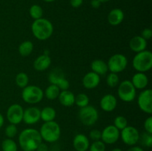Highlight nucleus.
I'll return each mask as SVG.
<instances>
[{
  "instance_id": "5",
  "label": "nucleus",
  "mask_w": 152,
  "mask_h": 151,
  "mask_svg": "<svg viewBox=\"0 0 152 151\" xmlns=\"http://www.w3.org/2000/svg\"><path fill=\"white\" fill-rule=\"evenodd\" d=\"M44 97V92L37 85H28L22 89V98L23 101L30 105L41 102Z\"/></svg>"
},
{
  "instance_id": "30",
  "label": "nucleus",
  "mask_w": 152,
  "mask_h": 151,
  "mask_svg": "<svg viewBox=\"0 0 152 151\" xmlns=\"http://www.w3.org/2000/svg\"><path fill=\"white\" fill-rule=\"evenodd\" d=\"M29 13L32 19H34V20H37V19L42 18L43 10L38 4H34L30 7Z\"/></svg>"
},
{
  "instance_id": "33",
  "label": "nucleus",
  "mask_w": 152,
  "mask_h": 151,
  "mask_svg": "<svg viewBox=\"0 0 152 151\" xmlns=\"http://www.w3.org/2000/svg\"><path fill=\"white\" fill-rule=\"evenodd\" d=\"M105 144L102 141H94L89 146V151H105Z\"/></svg>"
},
{
  "instance_id": "20",
  "label": "nucleus",
  "mask_w": 152,
  "mask_h": 151,
  "mask_svg": "<svg viewBox=\"0 0 152 151\" xmlns=\"http://www.w3.org/2000/svg\"><path fill=\"white\" fill-rule=\"evenodd\" d=\"M147 44V41L141 36H136L133 37L129 41V47L131 50L136 53L146 50Z\"/></svg>"
},
{
  "instance_id": "6",
  "label": "nucleus",
  "mask_w": 152,
  "mask_h": 151,
  "mask_svg": "<svg viewBox=\"0 0 152 151\" xmlns=\"http://www.w3.org/2000/svg\"><path fill=\"white\" fill-rule=\"evenodd\" d=\"M78 117L80 122L86 126H92L97 121L99 118L98 111L94 107L87 105L80 108L78 113Z\"/></svg>"
},
{
  "instance_id": "26",
  "label": "nucleus",
  "mask_w": 152,
  "mask_h": 151,
  "mask_svg": "<svg viewBox=\"0 0 152 151\" xmlns=\"http://www.w3.org/2000/svg\"><path fill=\"white\" fill-rule=\"evenodd\" d=\"M19 53L22 56H28L34 50V44L31 41H25L19 46Z\"/></svg>"
},
{
  "instance_id": "39",
  "label": "nucleus",
  "mask_w": 152,
  "mask_h": 151,
  "mask_svg": "<svg viewBox=\"0 0 152 151\" xmlns=\"http://www.w3.org/2000/svg\"><path fill=\"white\" fill-rule=\"evenodd\" d=\"M71 5L74 8H77V7H80L83 4V0H71L70 1Z\"/></svg>"
},
{
  "instance_id": "34",
  "label": "nucleus",
  "mask_w": 152,
  "mask_h": 151,
  "mask_svg": "<svg viewBox=\"0 0 152 151\" xmlns=\"http://www.w3.org/2000/svg\"><path fill=\"white\" fill-rule=\"evenodd\" d=\"M4 133H5V136L8 139L14 138L16 135L17 134V127H16V125L13 124H10L9 125H7L5 127V130H4Z\"/></svg>"
},
{
  "instance_id": "4",
  "label": "nucleus",
  "mask_w": 152,
  "mask_h": 151,
  "mask_svg": "<svg viewBox=\"0 0 152 151\" xmlns=\"http://www.w3.org/2000/svg\"><path fill=\"white\" fill-rule=\"evenodd\" d=\"M132 66L137 72L145 73L152 68V53L145 50L136 53L132 60Z\"/></svg>"
},
{
  "instance_id": "11",
  "label": "nucleus",
  "mask_w": 152,
  "mask_h": 151,
  "mask_svg": "<svg viewBox=\"0 0 152 151\" xmlns=\"http://www.w3.org/2000/svg\"><path fill=\"white\" fill-rule=\"evenodd\" d=\"M24 109L19 104H13L7 108L6 117L10 124L17 125L22 121Z\"/></svg>"
},
{
  "instance_id": "45",
  "label": "nucleus",
  "mask_w": 152,
  "mask_h": 151,
  "mask_svg": "<svg viewBox=\"0 0 152 151\" xmlns=\"http://www.w3.org/2000/svg\"><path fill=\"white\" fill-rule=\"evenodd\" d=\"M101 3H104V2H107V1H110V0H99Z\"/></svg>"
},
{
  "instance_id": "41",
  "label": "nucleus",
  "mask_w": 152,
  "mask_h": 151,
  "mask_svg": "<svg viewBox=\"0 0 152 151\" xmlns=\"http://www.w3.org/2000/svg\"><path fill=\"white\" fill-rule=\"evenodd\" d=\"M91 5L94 8H98V7H100L101 2L99 0H91Z\"/></svg>"
},
{
  "instance_id": "15",
  "label": "nucleus",
  "mask_w": 152,
  "mask_h": 151,
  "mask_svg": "<svg viewBox=\"0 0 152 151\" xmlns=\"http://www.w3.org/2000/svg\"><path fill=\"white\" fill-rule=\"evenodd\" d=\"M99 105L101 109L105 112H112L117 106V99L114 95L106 94L100 99Z\"/></svg>"
},
{
  "instance_id": "3",
  "label": "nucleus",
  "mask_w": 152,
  "mask_h": 151,
  "mask_svg": "<svg viewBox=\"0 0 152 151\" xmlns=\"http://www.w3.org/2000/svg\"><path fill=\"white\" fill-rule=\"evenodd\" d=\"M39 131L42 141L48 143L58 141L61 135L60 126L55 121L43 123Z\"/></svg>"
},
{
  "instance_id": "18",
  "label": "nucleus",
  "mask_w": 152,
  "mask_h": 151,
  "mask_svg": "<svg viewBox=\"0 0 152 151\" xmlns=\"http://www.w3.org/2000/svg\"><path fill=\"white\" fill-rule=\"evenodd\" d=\"M51 64V59L48 53L45 52L42 55L38 56L34 62V68L37 71H44L50 67Z\"/></svg>"
},
{
  "instance_id": "17",
  "label": "nucleus",
  "mask_w": 152,
  "mask_h": 151,
  "mask_svg": "<svg viewBox=\"0 0 152 151\" xmlns=\"http://www.w3.org/2000/svg\"><path fill=\"white\" fill-rule=\"evenodd\" d=\"M90 146V142L87 136L83 133H79L73 139V147L76 151H87Z\"/></svg>"
},
{
  "instance_id": "21",
  "label": "nucleus",
  "mask_w": 152,
  "mask_h": 151,
  "mask_svg": "<svg viewBox=\"0 0 152 151\" xmlns=\"http://www.w3.org/2000/svg\"><path fill=\"white\" fill-rule=\"evenodd\" d=\"M59 102L64 107H72L75 104V95L69 90H61L58 96Z\"/></svg>"
},
{
  "instance_id": "44",
  "label": "nucleus",
  "mask_w": 152,
  "mask_h": 151,
  "mask_svg": "<svg viewBox=\"0 0 152 151\" xmlns=\"http://www.w3.org/2000/svg\"><path fill=\"white\" fill-rule=\"evenodd\" d=\"M111 151H123V150H121L120 148H114Z\"/></svg>"
},
{
  "instance_id": "13",
  "label": "nucleus",
  "mask_w": 152,
  "mask_h": 151,
  "mask_svg": "<svg viewBox=\"0 0 152 151\" xmlns=\"http://www.w3.org/2000/svg\"><path fill=\"white\" fill-rule=\"evenodd\" d=\"M48 81L50 84L57 86L60 90H66L69 88V81L65 78L63 74L58 70H53L48 76Z\"/></svg>"
},
{
  "instance_id": "46",
  "label": "nucleus",
  "mask_w": 152,
  "mask_h": 151,
  "mask_svg": "<svg viewBox=\"0 0 152 151\" xmlns=\"http://www.w3.org/2000/svg\"><path fill=\"white\" fill-rule=\"evenodd\" d=\"M43 1H46V2H52V1H54L55 0H43Z\"/></svg>"
},
{
  "instance_id": "47",
  "label": "nucleus",
  "mask_w": 152,
  "mask_h": 151,
  "mask_svg": "<svg viewBox=\"0 0 152 151\" xmlns=\"http://www.w3.org/2000/svg\"><path fill=\"white\" fill-rule=\"evenodd\" d=\"M48 151H56V150H48Z\"/></svg>"
},
{
  "instance_id": "8",
  "label": "nucleus",
  "mask_w": 152,
  "mask_h": 151,
  "mask_svg": "<svg viewBox=\"0 0 152 151\" xmlns=\"http://www.w3.org/2000/svg\"><path fill=\"white\" fill-rule=\"evenodd\" d=\"M108 70L114 73L123 72L128 65V59L126 56L121 53H117L109 58L108 62Z\"/></svg>"
},
{
  "instance_id": "16",
  "label": "nucleus",
  "mask_w": 152,
  "mask_h": 151,
  "mask_svg": "<svg viewBox=\"0 0 152 151\" xmlns=\"http://www.w3.org/2000/svg\"><path fill=\"white\" fill-rule=\"evenodd\" d=\"M100 83V76L93 71L87 73L83 78V85L88 90L94 89Z\"/></svg>"
},
{
  "instance_id": "28",
  "label": "nucleus",
  "mask_w": 152,
  "mask_h": 151,
  "mask_svg": "<svg viewBox=\"0 0 152 151\" xmlns=\"http://www.w3.org/2000/svg\"><path fill=\"white\" fill-rule=\"evenodd\" d=\"M2 151H17L18 147L16 142L12 139H5L1 142Z\"/></svg>"
},
{
  "instance_id": "7",
  "label": "nucleus",
  "mask_w": 152,
  "mask_h": 151,
  "mask_svg": "<svg viewBox=\"0 0 152 151\" xmlns=\"http://www.w3.org/2000/svg\"><path fill=\"white\" fill-rule=\"evenodd\" d=\"M136 90L130 80H124L119 84L117 93L123 102H132L136 97Z\"/></svg>"
},
{
  "instance_id": "36",
  "label": "nucleus",
  "mask_w": 152,
  "mask_h": 151,
  "mask_svg": "<svg viewBox=\"0 0 152 151\" xmlns=\"http://www.w3.org/2000/svg\"><path fill=\"white\" fill-rule=\"evenodd\" d=\"M89 137L91 140L94 141H99L101 140V131L97 130V129H94L91 130L89 133Z\"/></svg>"
},
{
  "instance_id": "24",
  "label": "nucleus",
  "mask_w": 152,
  "mask_h": 151,
  "mask_svg": "<svg viewBox=\"0 0 152 151\" xmlns=\"http://www.w3.org/2000/svg\"><path fill=\"white\" fill-rule=\"evenodd\" d=\"M56 115V110L51 107H45L42 110H40V119L44 122L54 121Z\"/></svg>"
},
{
  "instance_id": "1",
  "label": "nucleus",
  "mask_w": 152,
  "mask_h": 151,
  "mask_svg": "<svg viewBox=\"0 0 152 151\" xmlns=\"http://www.w3.org/2000/svg\"><path fill=\"white\" fill-rule=\"evenodd\" d=\"M19 144L23 151H36L42 142L39 130L34 128L24 129L19 135Z\"/></svg>"
},
{
  "instance_id": "2",
  "label": "nucleus",
  "mask_w": 152,
  "mask_h": 151,
  "mask_svg": "<svg viewBox=\"0 0 152 151\" xmlns=\"http://www.w3.org/2000/svg\"><path fill=\"white\" fill-rule=\"evenodd\" d=\"M33 35L40 41H45L50 38L53 33V26L48 19L41 18L34 20L31 25Z\"/></svg>"
},
{
  "instance_id": "22",
  "label": "nucleus",
  "mask_w": 152,
  "mask_h": 151,
  "mask_svg": "<svg viewBox=\"0 0 152 151\" xmlns=\"http://www.w3.org/2000/svg\"><path fill=\"white\" fill-rule=\"evenodd\" d=\"M124 13L120 8H114L108 15V22L112 26L120 25L124 19Z\"/></svg>"
},
{
  "instance_id": "19",
  "label": "nucleus",
  "mask_w": 152,
  "mask_h": 151,
  "mask_svg": "<svg viewBox=\"0 0 152 151\" xmlns=\"http://www.w3.org/2000/svg\"><path fill=\"white\" fill-rule=\"evenodd\" d=\"M131 81L136 90H144L148 84V78L145 73L137 72L134 74Z\"/></svg>"
},
{
  "instance_id": "42",
  "label": "nucleus",
  "mask_w": 152,
  "mask_h": 151,
  "mask_svg": "<svg viewBox=\"0 0 152 151\" xmlns=\"http://www.w3.org/2000/svg\"><path fill=\"white\" fill-rule=\"evenodd\" d=\"M128 151H144L142 147L139 146H131V147L128 150Z\"/></svg>"
},
{
  "instance_id": "35",
  "label": "nucleus",
  "mask_w": 152,
  "mask_h": 151,
  "mask_svg": "<svg viewBox=\"0 0 152 151\" xmlns=\"http://www.w3.org/2000/svg\"><path fill=\"white\" fill-rule=\"evenodd\" d=\"M141 139L142 144L145 146L148 147H151L152 146V134L148 133H142V136L140 137V139Z\"/></svg>"
},
{
  "instance_id": "37",
  "label": "nucleus",
  "mask_w": 152,
  "mask_h": 151,
  "mask_svg": "<svg viewBox=\"0 0 152 151\" xmlns=\"http://www.w3.org/2000/svg\"><path fill=\"white\" fill-rule=\"evenodd\" d=\"M144 129L145 132L152 134V117L149 116L144 121Z\"/></svg>"
},
{
  "instance_id": "14",
  "label": "nucleus",
  "mask_w": 152,
  "mask_h": 151,
  "mask_svg": "<svg viewBox=\"0 0 152 151\" xmlns=\"http://www.w3.org/2000/svg\"><path fill=\"white\" fill-rule=\"evenodd\" d=\"M40 120V110L37 107H30L24 110L22 121L26 124L32 125Z\"/></svg>"
},
{
  "instance_id": "23",
  "label": "nucleus",
  "mask_w": 152,
  "mask_h": 151,
  "mask_svg": "<svg viewBox=\"0 0 152 151\" xmlns=\"http://www.w3.org/2000/svg\"><path fill=\"white\" fill-rule=\"evenodd\" d=\"M92 71L99 76H103L108 71V65L105 62L101 59H95L91 64Z\"/></svg>"
},
{
  "instance_id": "9",
  "label": "nucleus",
  "mask_w": 152,
  "mask_h": 151,
  "mask_svg": "<svg viewBox=\"0 0 152 151\" xmlns=\"http://www.w3.org/2000/svg\"><path fill=\"white\" fill-rule=\"evenodd\" d=\"M120 137L126 145L134 146L140 141V135L136 127L128 125L120 131Z\"/></svg>"
},
{
  "instance_id": "32",
  "label": "nucleus",
  "mask_w": 152,
  "mask_h": 151,
  "mask_svg": "<svg viewBox=\"0 0 152 151\" xmlns=\"http://www.w3.org/2000/svg\"><path fill=\"white\" fill-rule=\"evenodd\" d=\"M114 126H115L119 130H122L128 126V120L123 115H117L114 120Z\"/></svg>"
},
{
  "instance_id": "10",
  "label": "nucleus",
  "mask_w": 152,
  "mask_h": 151,
  "mask_svg": "<svg viewBox=\"0 0 152 151\" xmlns=\"http://www.w3.org/2000/svg\"><path fill=\"white\" fill-rule=\"evenodd\" d=\"M137 105L142 112L151 115L152 113V90L144 89L137 98Z\"/></svg>"
},
{
  "instance_id": "43",
  "label": "nucleus",
  "mask_w": 152,
  "mask_h": 151,
  "mask_svg": "<svg viewBox=\"0 0 152 151\" xmlns=\"http://www.w3.org/2000/svg\"><path fill=\"white\" fill-rule=\"evenodd\" d=\"M4 116H3V115H1V113H0V128H1V127L3 126V124H4Z\"/></svg>"
},
{
  "instance_id": "31",
  "label": "nucleus",
  "mask_w": 152,
  "mask_h": 151,
  "mask_svg": "<svg viewBox=\"0 0 152 151\" xmlns=\"http://www.w3.org/2000/svg\"><path fill=\"white\" fill-rule=\"evenodd\" d=\"M106 83L108 87L114 88L116 87L120 84V78H119L117 73H110L106 77Z\"/></svg>"
},
{
  "instance_id": "38",
  "label": "nucleus",
  "mask_w": 152,
  "mask_h": 151,
  "mask_svg": "<svg viewBox=\"0 0 152 151\" xmlns=\"http://www.w3.org/2000/svg\"><path fill=\"white\" fill-rule=\"evenodd\" d=\"M141 36H142L144 39L146 40V41L147 40H149L152 37L151 29H150V28H145V29L142 31V33H141Z\"/></svg>"
},
{
  "instance_id": "29",
  "label": "nucleus",
  "mask_w": 152,
  "mask_h": 151,
  "mask_svg": "<svg viewBox=\"0 0 152 151\" xmlns=\"http://www.w3.org/2000/svg\"><path fill=\"white\" fill-rule=\"evenodd\" d=\"M89 97L86 93H79L75 96V104L80 108H83L89 105Z\"/></svg>"
},
{
  "instance_id": "12",
  "label": "nucleus",
  "mask_w": 152,
  "mask_h": 151,
  "mask_svg": "<svg viewBox=\"0 0 152 151\" xmlns=\"http://www.w3.org/2000/svg\"><path fill=\"white\" fill-rule=\"evenodd\" d=\"M120 137V130L115 126L108 125L101 131V141L107 144L116 143Z\"/></svg>"
},
{
  "instance_id": "25",
  "label": "nucleus",
  "mask_w": 152,
  "mask_h": 151,
  "mask_svg": "<svg viewBox=\"0 0 152 151\" xmlns=\"http://www.w3.org/2000/svg\"><path fill=\"white\" fill-rule=\"evenodd\" d=\"M60 91V89L57 86L50 84L45 89V91L44 92V96H45V97L49 100H55L58 99Z\"/></svg>"
},
{
  "instance_id": "27",
  "label": "nucleus",
  "mask_w": 152,
  "mask_h": 151,
  "mask_svg": "<svg viewBox=\"0 0 152 151\" xmlns=\"http://www.w3.org/2000/svg\"><path fill=\"white\" fill-rule=\"evenodd\" d=\"M15 81H16V84L18 87L23 89L24 87L28 85V83H29V77H28V74L25 73H19L16 76Z\"/></svg>"
},
{
  "instance_id": "40",
  "label": "nucleus",
  "mask_w": 152,
  "mask_h": 151,
  "mask_svg": "<svg viewBox=\"0 0 152 151\" xmlns=\"http://www.w3.org/2000/svg\"><path fill=\"white\" fill-rule=\"evenodd\" d=\"M48 145L46 144L45 143H43V142H42V143L39 144V145L38 147H37V150H36V151H48Z\"/></svg>"
}]
</instances>
